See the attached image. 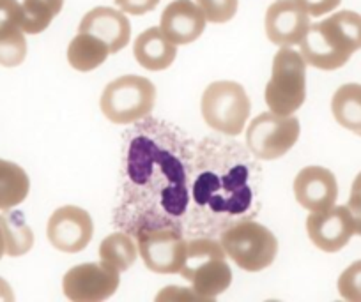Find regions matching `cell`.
I'll list each match as a JSON object with an SVG mask.
<instances>
[{"label":"cell","instance_id":"6da1fadb","mask_svg":"<svg viewBox=\"0 0 361 302\" xmlns=\"http://www.w3.org/2000/svg\"><path fill=\"white\" fill-rule=\"evenodd\" d=\"M300 46L307 65L322 71L343 68L354 51L361 50V15L338 11L314 23Z\"/></svg>","mask_w":361,"mask_h":302},{"label":"cell","instance_id":"7a4b0ae2","mask_svg":"<svg viewBox=\"0 0 361 302\" xmlns=\"http://www.w3.org/2000/svg\"><path fill=\"white\" fill-rule=\"evenodd\" d=\"M180 274L192 283V290L202 302H213L232 283L227 253L221 242L211 239H197L188 242L186 262Z\"/></svg>","mask_w":361,"mask_h":302},{"label":"cell","instance_id":"3957f363","mask_svg":"<svg viewBox=\"0 0 361 302\" xmlns=\"http://www.w3.org/2000/svg\"><path fill=\"white\" fill-rule=\"evenodd\" d=\"M269 112L294 115L307 99V62L293 46H282L273 58L271 78L264 90Z\"/></svg>","mask_w":361,"mask_h":302},{"label":"cell","instance_id":"277c9868","mask_svg":"<svg viewBox=\"0 0 361 302\" xmlns=\"http://www.w3.org/2000/svg\"><path fill=\"white\" fill-rule=\"evenodd\" d=\"M200 108L211 130L227 137H238L248 122L252 103L241 83L220 80L204 90Z\"/></svg>","mask_w":361,"mask_h":302},{"label":"cell","instance_id":"5b68a950","mask_svg":"<svg viewBox=\"0 0 361 302\" xmlns=\"http://www.w3.org/2000/svg\"><path fill=\"white\" fill-rule=\"evenodd\" d=\"M228 258L246 272H260L275 262L279 241L275 234L255 221H243L227 228L220 239Z\"/></svg>","mask_w":361,"mask_h":302},{"label":"cell","instance_id":"8992f818","mask_svg":"<svg viewBox=\"0 0 361 302\" xmlns=\"http://www.w3.org/2000/svg\"><path fill=\"white\" fill-rule=\"evenodd\" d=\"M156 87L151 80L137 75L119 76L105 87L99 99L102 112L114 124H133L152 112Z\"/></svg>","mask_w":361,"mask_h":302},{"label":"cell","instance_id":"52a82bcc","mask_svg":"<svg viewBox=\"0 0 361 302\" xmlns=\"http://www.w3.org/2000/svg\"><path fill=\"white\" fill-rule=\"evenodd\" d=\"M300 133V120L294 115L266 112L250 122L246 130V145L255 158L275 161L296 145Z\"/></svg>","mask_w":361,"mask_h":302},{"label":"cell","instance_id":"ba28073f","mask_svg":"<svg viewBox=\"0 0 361 302\" xmlns=\"http://www.w3.org/2000/svg\"><path fill=\"white\" fill-rule=\"evenodd\" d=\"M121 284V272L105 262L82 263L64 274L62 291L71 302H103Z\"/></svg>","mask_w":361,"mask_h":302},{"label":"cell","instance_id":"9c48e42d","mask_svg":"<svg viewBox=\"0 0 361 302\" xmlns=\"http://www.w3.org/2000/svg\"><path fill=\"white\" fill-rule=\"evenodd\" d=\"M188 242L170 228L145 230L138 241V251L145 267L154 274H179L186 262Z\"/></svg>","mask_w":361,"mask_h":302},{"label":"cell","instance_id":"30bf717a","mask_svg":"<svg viewBox=\"0 0 361 302\" xmlns=\"http://www.w3.org/2000/svg\"><path fill=\"white\" fill-rule=\"evenodd\" d=\"M47 235L50 244L62 253H80L94 235V223L87 210L76 206H64L48 220Z\"/></svg>","mask_w":361,"mask_h":302},{"label":"cell","instance_id":"8fae6325","mask_svg":"<svg viewBox=\"0 0 361 302\" xmlns=\"http://www.w3.org/2000/svg\"><path fill=\"white\" fill-rule=\"evenodd\" d=\"M267 39L276 46L300 44L310 29V15L300 0H276L267 8L264 18Z\"/></svg>","mask_w":361,"mask_h":302},{"label":"cell","instance_id":"7c38bea8","mask_svg":"<svg viewBox=\"0 0 361 302\" xmlns=\"http://www.w3.org/2000/svg\"><path fill=\"white\" fill-rule=\"evenodd\" d=\"M307 234L312 244L321 251L336 253L345 248L354 235V223L347 206L310 213L307 218Z\"/></svg>","mask_w":361,"mask_h":302},{"label":"cell","instance_id":"4fadbf2b","mask_svg":"<svg viewBox=\"0 0 361 302\" xmlns=\"http://www.w3.org/2000/svg\"><path fill=\"white\" fill-rule=\"evenodd\" d=\"M294 196L310 213L331 209L338 198L336 177L322 166H307L294 179Z\"/></svg>","mask_w":361,"mask_h":302},{"label":"cell","instance_id":"5bb4252c","mask_svg":"<svg viewBox=\"0 0 361 302\" xmlns=\"http://www.w3.org/2000/svg\"><path fill=\"white\" fill-rule=\"evenodd\" d=\"M207 20L193 0H173L163 9L159 29L176 46L193 43L204 34Z\"/></svg>","mask_w":361,"mask_h":302},{"label":"cell","instance_id":"9a60e30c","mask_svg":"<svg viewBox=\"0 0 361 302\" xmlns=\"http://www.w3.org/2000/svg\"><path fill=\"white\" fill-rule=\"evenodd\" d=\"M78 32H89L103 39L109 44L110 54H119L131 39V25L126 13L106 6L90 9L80 22Z\"/></svg>","mask_w":361,"mask_h":302},{"label":"cell","instance_id":"2e32d148","mask_svg":"<svg viewBox=\"0 0 361 302\" xmlns=\"http://www.w3.org/2000/svg\"><path fill=\"white\" fill-rule=\"evenodd\" d=\"M23 11L18 0H0V65L16 68L27 57Z\"/></svg>","mask_w":361,"mask_h":302},{"label":"cell","instance_id":"e0dca14e","mask_svg":"<svg viewBox=\"0 0 361 302\" xmlns=\"http://www.w3.org/2000/svg\"><path fill=\"white\" fill-rule=\"evenodd\" d=\"M133 55L138 64L147 71H163L176 61L177 46L159 27H151L138 34L133 43Z\"/></svg>","mask_w":361,"mask_h":302},{"label":"cell","instance_id":"ac0fdd59","mask_svg":"<svg viewBox=\"0 0 361 302\" xmlns=\"http://www.w3.org/2000/svg\"><path fill=\"white\" fill-rule=\"evenodd\" d=\"M109 44L89 32H78L68 46L69 65L80 73L94 71L109 58Z\"/></svg>","mask_w":361,"mask_h":302},{"label":"cell","instance_id":"d6986e66","mask_svg":"<svg viewBox=\"0 0 361 302\" xmlns=\"http://www.w3.org/2000/svg\"><path fill=\"white\" fill-rule=\"evenodd\" d=\"M30 180L25 170L13 161L0 159V210H11L29 196Z\"/></svg>","mask_w":361,"mask_h":302},{"label":"cell","instance_id":"ffe728a7","mask_svg":"<svg viewBox=\"0 0 361 302\" xmlns=\"http://www.w3.org/2000/svg\"><path fill=\"white\" fill-rule=\"evenodd\" d=\"M331 112L336 122L353 133H361V85L345 83L331 99Z\"/></svg>","mask_w":361,"mask_h":302},{"label":"cell","instance_id":"44dd1931","mask_svg":"<svg viewBox=\"0 0 361 302\" xmlns=\"http://www.w3.org/2000/svg\"><path fill=\"white\" fill-rule=\"evenodd\" d=\"M0 228L6 239V255L22 256L34 246V234L22 213L0 214Z\"/></svg>","mask_w":361,"mask_h":302},{"label":"cell","instance_id":"7402d4cb","mask_svg":"<svg viewBox=\"0 0 361 302\" xmlns=\"http://www.w3.org/2000/svg\"><path fill=\"white\" fill-rule=\"evenodd\" d=\"M62 6L64 0H23V32L32 36L44 32L62 11Z\"/></svg>","mask_w":361,"mask_h":302},{"label":"cell","instance_id":"603a6c76","mask_svg":"<svg viewBox=\"0 0 361 302\" xmlns=\"http://www.w3.org/2000/svg\"><path fill=\"white\" fill-rule=\"evenodd\" d=\"M137 244L131 241V237L121 234V232L105 237V241L99 246V258H102V262L109 263V265H112L119 272L130 269L137 262Z\"/></svg>","mask_w":361,"mask_h":302},{"label":"cell","instance_id":"cb8c5ba5","mask_svg":"<svg viewBox=\"0 0 361 302\" xmlns=\"http://www.w3.org/2000/svg\"><path fill=\"white\" fill-rule=\"evenodd\" d=\"M209 23H227L235 16L239 0H195Z\"/></svg>","mask_w":361,"mask_h":302},{"label":"cell","instance_id":"d4e9b609","mask_svg":"<svg viewBox=\"0 0 361 302\" xmlns=\"http://www.w3.org/2000/svg\"><path fill=\"white\" fill-rule=\"evenodd\" d=\"M338 294L349 302H361V260L350 263L338 277Z\"/></svg>","mask_w":361,"mask_h":302},{"label":"cell","instance_id":"484cf974","mask_svg":"<svg viewBox=\"0 0 361 302\" xmlns=\"http://www.w3.org/2000/svg\"><path fill=\"white\" fill-rule=\"evenodd\" d=\"M347 209H349L350 218L354 223V234L361 235V172L354 179L353 187H350V196L347 201Z\"/></svg>","mask_w":361,"mask_h":302},{"label":"cell","instance_id":"4316f807","mask_svg":"<svg viewBox=\"0 0 361 302\" xmlns=\"http://www.w3.org/2000/svg\"><path fill=\"white\" fill-rule=\"evenodd\" d=\"M117 8L126 15L142 16L147 13L154 11L156 6L159 4V0H114Z\"/></svg>","mask_w":361,"mask_h":302},{"label":"cell","instance_id":"83f0119b","mask_svg":"<svg viewBox=\"0 0 361 302\" xmlns=\"http://www.w3.org/2000/svg\"><path fill=\"white\" fill-rule=\"evenodd\" d=\"M300 2L305 8V11L310 15V18H319V16H324L328 13L335 11L342 0H300Z\"/></svg>","mask_w":361,"mask_h":302},{"label":"cell","instance_id":"f1b7e54d","mask_svg":"<svg viewBox=\"0 0 361 302\" xmlns=\"http://www.w3.org/2000/svg\"><path fill=\"white\" fill-rule=\"evenodd\" d=\"M156 301L163 302V301H199V295L192 290V288H179V287H169L165 290L159 291L156 295Z\"/></svg>","mask_w":361,"mask_h":302},{"label":"cell","instance_id":"f546056e","mask_svg":"<svg viewBox=\"0 0 361 302\" xmlns=\"http://www.w3.org/2000/svg\"><path fill=\"white\" fill-rule=\"evenodd\" d=\"M0 301H4V302L15 301V295H13L11 287H9L8 281L2 279V277H0Z\"/></svg>","mask_w":361,"mask_h":302},{"label":"cell","instance_id":"4dcf8cb0","mask_svg":"<svg viewBox=\"0 0 361 302\" xmlns=\"http://www.w3.org/2000/svg\"><path fill=\"white\" fill-rule=\"evenodd\" d=\"M6 255V239L4 234H2V228H0V260Z\"/></svg>","mask_w":361,"mask_h":302},{"label":"cell","instance_id":"1f68e13d","mask_svg":"<svg viewBox=\"0 0 361 302\" xmlns=\"http://www.w3.org/2000/svg\"><path fill=\"white\" fill-rule=\"evenodd\" d=\"M360 134H361V133H360Z\"/></svg>","mask_w":361,"mask_h":302}]
</instances>
